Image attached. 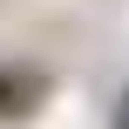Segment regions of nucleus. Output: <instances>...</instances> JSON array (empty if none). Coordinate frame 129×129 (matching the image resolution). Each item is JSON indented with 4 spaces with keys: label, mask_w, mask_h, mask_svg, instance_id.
Here are the masks:
<instances>
[{
    "label": "nucleus",
    "mask_w": 129,
    "mask_h": 129,
    "mask_svg": "<svg viewBox=\"0 0 129 129\" xmlns=\"http://www.w3.org/2000/svg\"><path fill=\"white\" fill-rule=\"evenodd\" d=\"M48 75L41 68H27V61H0V122H27V116H41V102H48Z\"/></svg>",
    "instance_id": "obj_1"
},
{
    "label": "nucleus",
    "mask_w": 129,
    "mask_h": 129,
    "mask_svg": "<svg viewBox=\"0 0 129 129\" xmlns=\"http://www.w3.org/2000/svg\"><path fill=\"white\" fill-rule=\"evenodd\" d=\"M116 129H129V88H122V102H116Z\"/></svg>",
    "instance_id": "obj_2"
}]
</instances>
